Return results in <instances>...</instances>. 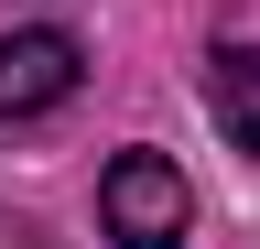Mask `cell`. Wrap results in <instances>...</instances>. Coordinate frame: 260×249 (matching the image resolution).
Segmentation results:
<instances>
[{"label":"cell","instance_id":"obj_2","mask_svg":"<svg viewBox=\"0 0 260 249\" xmlns=\"http://www.w3.org/2000/svg\"><path fill=\"white\" fill-rule=\"evenodd\" d=\"M76 33H0V119H44L54 98H76Z\"/></svg>","mask_w":260,"mask_h":249},{"label":"cell","instance_id":"obj_1","mask_svg":"<svg viewBox=\"0 0 260 249\" xmlns=\"http://www.w3.org/2000/svg\"><path fill=\"white\" fill-rule=\"evenodd\" d=\"M98 217H109L119 249H184L195 195H184V173L162 163V152H119V163L98 173Z\"/></svg>","mask_w":260,"mask_h":249},{"label":"cell","instance_id":"obj_3","mask_svg":"<svg viewBox=\"0 0 260 249\" xmlns=\"http://www.w3.org/2000/svg\"><path fill=\"white\" fill-rule=\"evenodd\" d=\"M206 98H217V130L260 163V44H217L206 54Z\"/></svg>","mask_w":260,"mask_h":249}]
</instances>
